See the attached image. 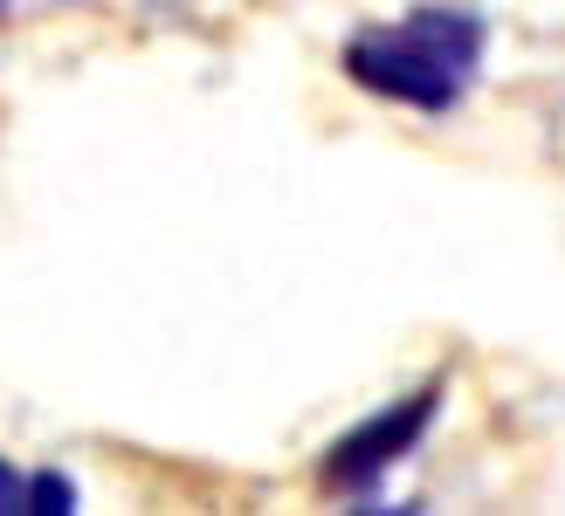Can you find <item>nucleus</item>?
<instances>
[{
    "instance_id": "f257e3e1",
    "label": "nucleus",
    "mask_w": 565,
    "mask_h": 516,
    "mask_svg": "<svg viewBox=\"0 0 565 516\" xmlns=\"http://www.w3.org/2000/svg\"><path fill=\"white\" fill-rule=\"evenodd\" d=\"M490 55V21L462 8V0H420V8L393 14V21H365L345 42L338 69L359 83L365 97L420 110V118H448L462 110L476 76Z\"/></svg>"
},
{
    "instance_id": "f03ea898",
    "label": "nucleus",
    "mask_w": 565,
    "mask_h": 516,
    "mask_svg": "<svg viewBox=\"0 0 565 516\" xmlns=\"http://www.w3.org/2000/svg\"><path fill=\"white\" fill-rule=\"evenodd\" d=\"M441 399H448V379H420L414 393H401V399H386V407H373L365 420H352L345 434L324 448L318 490L324 496H373L380 482L435 434Z\"/></svg>"
},
{
    "instance_id": "7ed1b4c3",
    "label": "nucleus",
    "mask_w": 565,
    "mask_h": 516,
    "mask_svg": "<svg viewBox=\"0 0 565 516\" xmlns=\"http://www.w3.org/2000/svg\"><path fill=\"white\" fill-rule=\"evenodd\" d=\"M76 509V482L63 469H35L21 482V516H70Z\"/></svg>"
},
{
    "instance_id": "20e7f679",
    "label": "nucleus",
    "mask_w": 565,
    "mask_h": 516,
    "mask_svg": "<svg viewBox=\"0 0 565 516\" xmlns=\"http://www.w3.org/2000/svg\"><path fill=\"white\" fill-rule=\"evenodd\" d=\"M21 482H28V475L8 462V454H0V516H8V509L21 516Z\"/></svg>"
},
{
    "instance_id": "39448f33",
    "label": "nucleus",
    "mask_w": 565,
    "mask_h": 516,
    "mask_svg": "<svg viewBox=\"0 0 565 516\" xmlns=\"http://www.w3.org/2000/svg\"><path fill=\"white\" fill-rule=\"evenodd\" d=\"M0 21H8V0H0Z\"/></svg>"
}]
</instances>
